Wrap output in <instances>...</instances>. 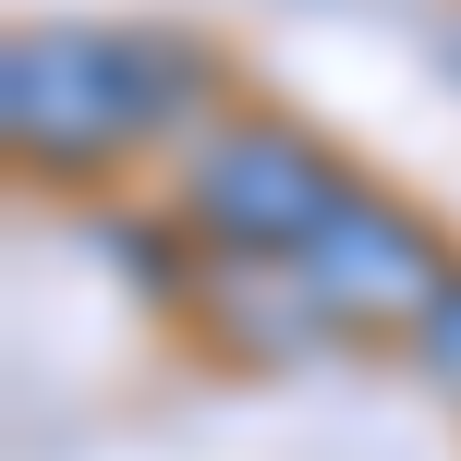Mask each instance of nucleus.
<instances>
[{"label":"nucleus","instance_id":"obj_4","mask_svg":"<svg viewBox=\"0 0 461 461\" xmlns=\"http://www.w3.org/2000/svg\"><path fill=\"white\" fill-rule=\"evenodd\" d=\"M219 303H230L219 328L255 352V365H292V352L340 340V328H328V303L303 292V267H219Z\"/></svg>","mask_w":461,"mask_h":461},{"label":"nucleus","instance_id":"obj_5","mask_svg":"<svg viewBox=\"0 0 461 461\" xmlns=\"http://www.w3.org/2000/svg\"><path fill=\"white\" fill-rule=\"evenodd\" d=\"M401 352H413V376H425L438 401H461V279H449V303H438V316H425Z\"/></svg>","mask_w":461,"mask_h":461},{"label":"nucleus","instance_id":"obj_1","mask_svg":"<svg viewBox=\"0 0 461 461\" xmlns=\"http://www.w3.org/2000/svg\"><path fill=\"white\" fill-rule=\"evenodd\" d=\"M219 61L194 37H134V24H13L0 49V146L24 183H97L219 110Z\"/></svg>","mask_w":461,"mask_h":461},{"label":"nucleus","instance_id":"obj_2","mask_svg":"<svg viewBox=\"0 0 461 461\" xmlns=\"http://www.w3.org/2000/svg\"><path fill=\"white\" fill-rule=\"evenodd\" d=\"M352 170L328 134H303L292 110H207L183 134V194H170V219H183V243H207L219 267H303L316 255V230L352 207Z\"/></svg>","mask_w":461,"mask_h":461},{"label":"nucleus","instance_id":"obj_3","mask_svg":"<svg viewBox=\"0 0 461 461\" xmlns=\"http://www.w3.org/2000/svg\"><path fill=\"white\" fill-rule=\"evenodd\" d=\"M449 279H461L449 243L413 207H389V194H352V207L316 230V255H303V292L328 303L340 340H413V328L449 303Z\"/></svg>","mask_w":461,"mask_h":461}]
</instances>
